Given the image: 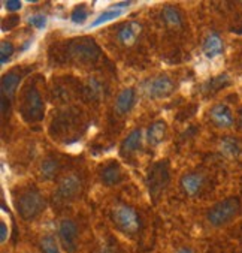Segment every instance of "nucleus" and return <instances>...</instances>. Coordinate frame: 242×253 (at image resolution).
<instances>
[{
  "instance_id": "1",
  "label": "nucleus",
  "mask_w": 242,
  "mask_h": 253,
  "mask_svg": "<svg viewBox=\"0 0 242 253\" xmlns=\"http://www.w3.org/2000/svg\"><path fill=\"white\" fill-rule=\"evenodd\" d=\"M15 207L18 210V214L24 220H33L36 219L45 209V198L42 193L36 189H27L20 193V196L15 199Z\"/></svg>"
},
{
  "instance_id": "2",
  "label": "nucleus",
  "mask_w": 242,
  "mask_h": 253,
  "mask_svg": "<svg viewBox=\"0 0 242 253\" xmlns=\"http://www.w3.org/2000/svg\"><path fill=\"white\" fill-rule=\"evenodd\" d=\"M20 111H21L23 119L29 123H36L43 119L45 104L36 87H29L24 90L23 97H21Z\"/></svg>"
},
{
  "instance_id": "3",
  "label": "nucleus",
  "mask_w": 242,
  "mask_h": 253,
  "mask_svg": "<svg viewBox=\"0 0 242 253\" xmlns=\"http://www.w3.org/2000/svg\"><path fill=\"white\" fill-rule=\"evenodd\" d=\"M241 213V201L235 196L226 198L208 211L207 219L212 226H223Z\"/></svg>"
},
{
  "instance_id": "4",
  "label": "nucleus",
  "mask_w": 242,
  "mask_h": 253,
  "mask_svg": "<svg viewBox=\"0 0 242 253\" xmlns=\"http://www.w3.org/2000/svg\"><path fill=\"white\" fill-rule=\"evenodd\" d=\"M68 56L70 60L76 63L88 65V63H96L99 60L101 49L91 39H78L68 45Z\"/></svg>"
},
{
  "instance_id": "5",
  "label": "nucleus",
  "mask_w": 242,
  "mask_h": 253,
  "mask_svg": "<svg viewBox=\"0 0 242 253\" xmlns=\"http://www.w3.org/2000/svg\"><path fill=\"white\" fill-rule=\"evenodd\" d=\"M169 178L171 177L168 162H157L153 167H150L147 174V187L154 199L159 198V195L165 190V187L169 183Z\"/></svg>"
},
{
  "instance_id": "6",
  "label": "nucleus",
  "mask_w": 242,
  "mask_h": 253,
  "mask_svg": "<svg viewBox=\"0 0 242 253\" xmlns=\"http://www.w3.org/2000/svg\"><path fill=\"white\" fill-rule=\"evenodd\" d=\"M142 90L145 96L150 99H165L173 93L175 84L171 77L159 75V77H154V78H150L148 81H145L142 85Z\"/></svg>"
},
{
  "instance_id": "7",
  "label": "nucleus",
  "mask_w": 242,
  "mask_h": 253,
  "mask_svg": "<svg viewBox=\"0 0 242 253\" xmlns=\"http://www.w3.org/2000/svg\"><path fill=\"white\" fill-rule=\"evenodd\" d=\"M112 220L115 225L126 234H136L139 229V217L138 213L129 206H117L112 210Z\"/></svg>"
},
{
  "instance_id": "8",
  "label": "nucleus",
  "mask_w": 242,
  "mask_h": 253,
  "mask_svg": "<svg viewBox=\"0 0 242 253\" xmlns=\"http://www.w3.org/2000/svg\"><path fill=\"white\" fill-rule=\"evenodd\" d=\"M81 187H82V183L79 177L76 174H69L63 177L62 181L59 183L56 196L60 201H72L73 198L78 196V193L81 192Z\"/></svg>"
},
{
  "instance_id": "9",
  "label": "nucleus",
  "mask_w": 242,
  "mask_h": 253,
  "mask_svg": "<svg viewBox=\"0 0 242 253\" xmlns=\"http://www.w3.org/2000/svg\"><path fill=\"white\" fill-rule=\"evenodd\" d=\"M59 238H60V244H62L65 252L75 253V250H76V240H78L76 225L72 220L65 219L60 223V226H59Z\"/></svg>"
},
{
  "instance_id": "10",
  "label": "nucleus",
  "mask_w": 242,
  "mask_h": 253,
  "mask_svg": "<svg viewBox=\"0 0 242 253\" xmlns=\"http://www.w3.org/2000/svg\"><path fill=\"white\" fill-rule=\"evenodd\" d=\"M211 120L212 123L220 127V129H229L233 126L235 119H233V113L232 110L226 105V104H217L211 108Z\"/></svg>"
},
{
  "instance_id": "11",
  "label": "nucleus",
  "mask_w": 242,
  "mask_h": 253,
  "mask_svg": "<svg viewBox=\"0 0 242 253\" xmlns=\"http://www.w3.org/2000/svg\"><path fill=\"white\" fill-rule=\"evenodd\" d=\"M202 51H204L205 57L211 59V60L221 56L224 51V42H223L221 36L215 32L208 33L207 38L204 39V43H202Z\"/></svg>"
},
{
  "instance_id": "12",
  "label": "nucleus",
  "mask_w": 242,
  "mask_h": 253,
  "mask_svg": "<svg viewBox=\"0 0 242 253\" xmlns=\"http://www.w3.org/2000/svg\"><path fill=\"white\" fill-rule=\"evenodd\" d=\"M204 183H205V178L199 172H187L179 180V186H181L182 192L188 196L198 195L202 190Z\"/></svg>"
},
{
  "instance_id": "13",
  "label": "nucleus",
  "mask_w": 242,
  "mask_h": 253,
  "mask_svg": "<svg viewBox=\"0 0 242 253\" xmlns=\"http://www.w3.org/2000/svg\"><path fill=\"white\" fill-rule=\"evenodd\" d=\"M140 32H142V26L138 21H127L118 29L117 39L124 46H132L136 42V39L139 38Z\"/></svg>"
},
{
  "instance_id": "14",
  "label": "nucleus",
  "mask_w": 242,
  "mask_h": 253,
  "mask_svg": "<svg viewBox=\"0 0 242 253\" xmlns=\"http://www.w3.org/2000/svg\"><path fill=\"white\" fill-rule=\"evenodd\" d=\"M140 145H142V132L140 129H135L121 142L120 153L123 158H130L140 150Z\"/></svg>"
},
{
  "instance_id": "15",
  "label": "nucleus",
  "mask_w": 242,
  "mask_h": 253,
  "mask_svg": "<svg viewBox=\"0 0 242 253\" xmlns=\"http://www.w3.org/2000/svg\"><path fill=\"white\" fill-rule=\"evenodd\" d=\"M130 6V2H120L117 5H114L112 8L104 11L101 15H98V18H96L91 24H90V29H94V27H99L105 23H109L111 20H115L118 17H121Z\"/></svg>"
},
{
  "instance_id": "16",
  "label": "nucleus",
  "mask_w": 242,
  "mask_h": 253,
  "mask_svg": "<svg viewBox=\"0 0 242 253\" xmlns=\"http://www.w3.org/2000/svg\"><path fill=\"white\" fill-rule=\"evenodd\" d=\"M135 100H136V91L135 88L129 87V88H124L118 96H117V100H115V113L118 116H124L127 113L132 111V108L135 107Z\"/></svg>"
},
{
  "instance_id": "17",
  "label": "nucleus",
  "mask_w": 242,
  "mask_h": 253,
  "mask_svg": "<svg viewBox=\"0 0 242 253\" xmlns=\"http://www.w3.org/2000/svg\"><path fill=\"white\" fill-rule=\"evenodd\" d=\"M166 130H168V126L163 120L154 122L153 125H150V127L147 130V142L151 147L160 145L166 138Z\"/></svg>"
},
{
  "instance_id": "18",
  "label": "nucleus",
  "mask_w": 242,
  "mask_h": 253,
  "mask_svg": "<svg viewBox=\"0 0 242 253\" xmlns=\"http://www.w3.org/2000/svg\"><path fill=\"white\" fill-rule=\"evenodd\" d=\"M101 178L102 183L105 186H115L123 180V171L121 167L117 162H111L109 165H106L102 172H101Z\"/></svg>"
},
{
  "instance_id": "19",
  "label": "nucleus",
  "mask_w": 242,
  "mask_h": 253,
  "mask_svg": "<svg viewBox=\"0 0 242 253\" xmlns=\"http://www.w3.org/2000/svg\"><path fill=\"white\" fill-rule=\"evenodd\" d=\"M60 171V164L54 158H45L39 167V175L43 181H51L59 175Z\"/></svg>"
},
{
  "instance_id": "20",
  "label": "nucleus",
  "mask_w": 242,
  "mask_h": 253,
  "mask_svg": "<svg viewBox=\"0 0 242 253\" xmlns=\"http://www.w3.org/2000/svg\"><path fill=\"white\" fill-rule=\"evenodd\" d=\"M21 77L17 72H9L6 75H3L2 78V97L6 100H11L17 91V87L20 84Z\"/></svg>"
},
{
  "instance_id": "21",
  "label": "nucleus",
  "mask_w": 242,
  "mask_h": 253,
  "mask_svg": "<svg viewBox=\"0 0 242 253\" xmlns=\"http://www.w3.org/2000/svg\"><path fill=\"white\" fill-rule=\"evenodd\" d=\"M220 151L224 155V156H227V158H238V156H241V153H242V145H241V142L236 139V138H233V136H226V138H223L221 139V142H220Z\"/></svg>"
},
{
  "instance_id": "22",
  "label": "nucleus",
  "mask_w": 242,
  "mask_h": 253,
  "mask_svg": "<svg viewBox=\"0 0 242 253\" xmlns=\"http://www.w3.org/2000/svg\"><path fill=\"white\" fill-rule=\"evenodd\" d=\"M84 94L90 100H98L104 94V85L98 78H90L84 87Z\"/></svg>"
},
{
  "instance_id": "23",
  "label": "nucleus",
  "mask_w": 242,
  "mask_h": 253,
  "mask_svg": "<svg viewBox=\"0 0 242 253\" xmlns=\"http://www.w3.org/2000/svg\"><path fill=\"white\" fill-rule=\"evenodd\" d=\"M162 18L163 21L171 26V27H181L182 26V17H181V12L175 8V6H165L163 11H162Z\"/></svg>"
},
{
  "instance_id": "24",
  "label": "nucleus",
  "mask_w": 242,
  "mask_h": 253,
  "mask_svg": "<svg viewBox=\"0 0 242 253\" xmlns=\"http://www.w3.org/2000/svg\"><path fill=\"white\" fill-rule=\"evenodd\" d=\"M229 77L224 74V75H218V77H215V78H211L208 83H207V85H205V90L207 91H211V93H215V91H218V90H221V88H224L226 85H229Z\"/></svg>"
},
{
  "instance_id": "25",
  "label": "nucleus",
  "mask_w": 242,
  "mask_h": 253,
  "mask_svg": "<svg viewBox=\"0 0 242 253\" xmlns=\"http://www.w3.org/2000/svg\"><path fill=\"white\" fill-rule=\"evenodd\" d=\"M14 51H15L14 45L11 42L3 41L2 43H0V63L6 65L11 60V57L14 56Z\"/></svg>"
},
{
  "instance_id": "26",
  "label": "nucleus",
  "mask_w": 242,
  "mask_h": 253,
  "mask_svg": "<svg viewBox=\"0 0 242 253\" xmlns=\"http://www.w3.org/2000/svg\"><path fill=\"white\" fill-rule=\"evenodd\" d=\"M88 18V9L85 8V5H79L76 6L72 14H70V21L73 24H84Z\"/></svg>"
},
{
  "instance_id": "27",
  "label": "nucleus",
  "mask_w": 242,
  "mask_h": 253,
  "mask_svg": "<svg viewBox=\"0 0 242 253\" xmlns=\"http://www.w3.org/2000/svg\"><path fill=\"white\" fill-rule=\"evenodd\" d=\"M40 246H42L43 253H60L59 244H57L56 238H54V237H51V235L43 237V238H42V241H40Z\"/></svg>"
},
{
  "instance_id": "28",
  "label": "nucleus",
  "mask_w": 242,
  "mask_h": 253,
  "mask_svg": "<svg viewBox=\"0 0 242 253\" xmlns=\"http://www.w3.org/2000/svg\"><path fill=\"white\" fill-rule=\"evenodd\" d=\"M27 23H29L30 26H33V27L42 30V29L46 27V17H45L43 14H35V15H30V17H29Z\"/></svg>"
},
{
  "instance_id": "29",
  "label": "nucleus",
  "mask_w": 242,
  "mask_h": 253,
  "mask_svg": "<svg viewBox=\"0 0 242 253\" xmlns=\"http://www.w3.org/2000/svg\"><path fill=\"white\" fill-rule=\"evenodd\" d=\"M3 5H5V6H6V9H8V11H11V12L20 11V9H21V6H23V3L20 2V0H6V2H5Z\"/></svg>"
},
{
  "instance_id": "30",
  "label": "nucleus",
  "mask_w": 242,
  "mask_h": 253,
  "mask_svg": "<svg viewBox=\"0 0 242 253\" xmlns=\"http://www.w3.org/2000/svg\"><path fill=\"white\" fill-rule=\"evenodd\" d=\"M0 240H2V243H5L6 241V238H8V228H6V223L5 222H2L0 223Z\"/></svg>"
},
{
  "instance_id": "31",
  "label": "nucleus",
  "mask_w": 242,
  "mask_h": 253,
  "mask_svg": "<svg viewBox=\"0 0 242 253\" xmlns=\"http://www.w3.org/2000/svg\"><path fill=\"white\" fill-rule=\"evenodd\" d=\"M176 253H195V252H193L190 247H181V249L176 250Z\"/></svg>"
},
{
  "instance_id": "32",
  "label": "nucleus",
  "mask_w": 242,
  "mask_h": 253,
  "mask_svg": "<svg viewBox=\"0 0 242 253\" xmlns=\"http://www.w3.org/2000/svg\"><path fill=\"white\" fill-rule=\"evenodd\" d=\"M30 45H32V39H29V41H26V42H24V45L21 46V51H26V49H27V48H29Z\"/></svg>"
},
{
  "instance_id": "33",
  "label": "nucleus",
  "mask_w": 242,
  "mask_h": 253,
  "mask_svg": "<svg viewBox=\"0 0 242 253\" xmlns=\"http://www.w3.org/2000/svg\"><path fill=\"white\" fill-rule=\"evenodd\" d=\"M238 123H239V126L242 127V108L239 110V114H238Z\"/></svg>"
}]
</instances>
